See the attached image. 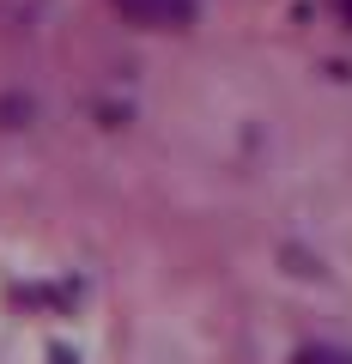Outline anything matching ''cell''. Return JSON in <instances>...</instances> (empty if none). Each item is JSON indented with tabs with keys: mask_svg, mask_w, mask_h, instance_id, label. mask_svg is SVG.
<instances>
[{
	"mask_svg": "<svg viewBox=\"0 0 352 364\" xmlns=\"http://www.w3.org/2000/svg\"><path fill=\"white\" fill-rule=\"evenodd\" d=\"M116 13L146 31H176V25H195V0H116Z\"/></svg>",
	"mask_w": 352,
	"mask_h": 364,
	"instance_id": "6da1fadb",
	"label": "cell"
},
{
	"mask_svg": "<svg viewBox=\"0 0 352 364\" xmlns=\"http://www.w3.org/2000/svg\"><path fill=\"white\" fill-rule=\"evenodd\" d=\"M292 364H352V352H340V346H304Z\"/></svg>",
	"mask_w": 352,
	"mask_h": 364,
	"instance_id": "7a4b0ae2",
	"label": "cell"
},
{
	"mask_svg": "<svg viewBox=\"0 0 352 364\" xmlns=\"http://www.w3.org/2000/svg\"><path fill=\"white\" fill-rule=\"evenodd\" d=\"M340 13H346V25H352V0H340Z\"/></svg>",
	"mask_w": 352,
	"mask_h": 364,
	"instance_id": "3957f363",
	"label": "cell"
}]
</instances>
